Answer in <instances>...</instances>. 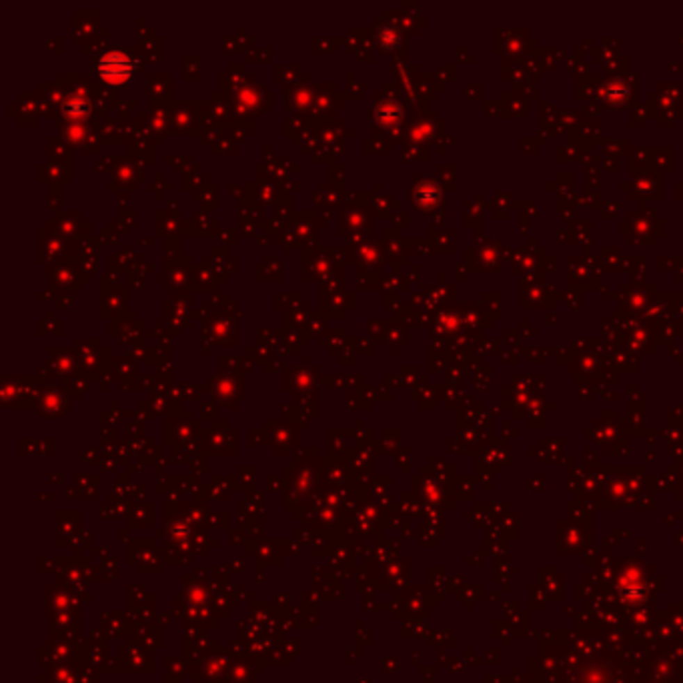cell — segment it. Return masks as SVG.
Listing matches in <instances>:
<instances>
[{
  "mask_svg": "<svg viewBox=\"0 0 683 683\" xmlns=\"http://www.w3.org/2000/svg\"><path fill=\"white\" fill-rule=\"evenodd\" d=\"M100 74L109 81V83H120L131 74V61H127L122 54H106L100 61Z\"/></svg>",
  "mask_w": 683,
  "mask_h": 683,
  "instance_id": "1",
  "label": "cell"
}]
</instances>
